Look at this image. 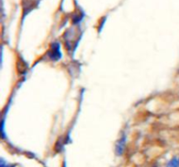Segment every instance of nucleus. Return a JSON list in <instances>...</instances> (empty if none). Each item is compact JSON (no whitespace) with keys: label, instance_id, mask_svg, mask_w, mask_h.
Wrapping results in <instances>:
<instances>
[{"label":"nucleus","instance_id":"f257e3e1","mask_svg":"<svg viewBox=\"0 0 179 167\" xmlns=\"http://www.w3.org/2000/svg\"><path fill=\"white\" fill-rule=\"evenodd\" d=\"M60 46L57 43L52 44L51 46V51H50V58L53 60H57L60 58Z\"/></svg>","mask_w":179,"mask_h":167}]
</instances>
